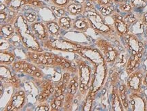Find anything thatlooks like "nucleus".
Masks as SVG:
<instances>
[{
    "label": "nucleus",
    "mask_w": 147,
    "mask_h": 111,
    "mask_svg": "<svg viewBox=\"0 0 147 111\" xmlns=\"http://www.w3.org/2000/svg\"><path fill=\"white\" fill-rule=\"evenodd\" d=\"M144 85H146L147 86V74L146 76L144 77Z\"/></svg>",
    "instance_id": "27"
},
{
    "label": "nucleus",
    "mask_w": 147,
    "mask_h": 111,
    "mask_svg": "<svg viewBox=\"0 0 147 111\" xmlns=\"http://www.w3.org/2000/svg\"><path fill=\"white\" fill-rule=\"evenodd\" d=\"M130 3L134 9H143L147 5L146 0H130Z\"/></svg>",
    "instance_id": "6"
},
{
    "label": "nucleus",
    "mask_w": 147,
    "mask_h": 111,
    "mask_svg": "<svg viewBox=\"0 0 147 111\" xmlns=\"http://www.w3.org/2000/svg\"><path fill=\"white\" fill-rule=\"evenodd\" d=\"M0 15H1V16H0V18H1V21H2L3 20H5L7 17L6 14H5V12H3L1 10V14H0Z\"/></svg>",
    "instance_id": "20"
},
{
    "label": "nucleus",
    "mask_w": 147,
    "mask_h": 111,
    "mask_svg": "<svg viewBox=\"0 0 147 111\" xmlns=\"http://www.w3.org/2000/svg\"><path fill=\"white\" fill-rule=\"evenodd\" d=\"M88 89V86L87 85H86V86H84V89H85V90H87Z\"/></svg>",
    "instance_id": "53"
},
{
    "label": "nucleus",
    "mask_w": 147,
    "mask_h": 111,
    "mask_svg": "<svg viewBox=\"0 0 147 111\" xmlns=\"http://www.w3.org/2000/svg\"><path fill=\"white\" fill-rule=\"evenodd\" d=\"M80 90H81V91H84V88H82V87H80Z\"/></svg>",
    "instance_id": "60"
},
{
    "label": "nucleus",
    "mask_w": 147,
    "mask_h": 111,
    "mask_svg": "<svg viewBox=\"0 0 147 111\" xmlns=\"http://www.w3.org/2000/svg\"><path fill=\"white\" fill-rule=\"evenodd\" d=\"M46 1H49V0H46Z\"/></svg>",
    "instance_id": "63"
},
{
    "label": "nucleus",
    "mask_w": 147,
    "mask_h": 111,
    "mask_svg": "<svg viewBox=\"0 0 147 111\" xmlns=\"http://www.w3.org/2000/svg\"><path fill=\"white\" fill-rule=\"evenodd\" d=\"M84 86H85V84H84V83H82V84H81V85H80V87H82V88H84Z\"/></svg>",
    "instance_id": "51"
},
{
    "label": "nucleus",
    "mask_w": 147,
    "mask_h": 111,
    "mask_svg": "<svg viewBox=\"0 0 147 111\" xmlns=\"http://www.w3.org/2000/svg\"><path fill=\"white\" fill-rule=\"evenodd\" d=\"M20 63H16L14 64V67H16V68H20Z\"/></svg>",
    "instance_id": "31"
},
{
    "label": "nucleus",
    "mask_w": 147,
    "mask_h": 111,
    "mask_svg": "<svg viewBox=\"0 0 147 111\" xmlns=\"http://www.w3.org/2000/svg\"><path fill=\"white\" fill-rule=\"evenodd\" d=\"M76 46L77 47V48H81V45H80V44H76Z\"/></svg>",
    "instance_id": "54"
},
{
    "label": "nucleus",
    "mask_w": 147,
    "mask_h": 111,
    "mask_svg": "<svg viewBox=\"0 0 147 111\" xmlns=\"http://www.w3.org/2000/svg\"><path fill=\"white\" fill-rule=\"evenodd\" d=\"M5 4L10 10H16L23 5H27V2L26 1V0H6Z\"/></svg>",
    "instance_id": "3"
},
{
    "label": "nucleus",
    "mask_w": 147,
    "mask_h": 111,
    "mask_svg": "<svg viewBox=\"0 0 147 111\" xmlns=\"http://www.w3.org/2000/svg\"><path fill=\"white\" fill-rule=\"evenodd\" d=\"M62 91L61 90H60V91H57V92H56V93H55V97H58V96H60V95H62Z\"/></svg>",
    "instance_id": "23"
},
{
    "label": "nucleus",
    "mask_w": 147,
    "mask_h": 111,
    "mask_svg": "<svg viewBox=\"0 0 147 111\" xmlns=\"http://www.w3.org/2000/svg\"><path fill=\"white\" fill-rule=\"evenodd\" d=\"M67 10L71 14L77 15L84 12V6L78 3H70L67 7Z\"/></svg>",
    "instance_id": "4"
},
{
    "label": "nucleus",
    "mask_w": 147,
    "mask_h": 111,
    "mask_svg": "<svg viewBox=\"0 0 147 111\" xmlns=\"http://www.w3.org/2000/svg\"><path fill=\"white\" fill-rule=\"evenodd\" d=\"M75 26L77 29H83L84 28L87 27L88 26V22L86 20H82V19H78L75 22Z\"/></svg>",
    "instance_id": "12"
},
{
    "label": "nucleus",
    "mask_w": 147,
    "mask_h": 111,
    "mask_svg": "<svg viewBox=\"0 0 147 111\" xmlns=\"http://www.w3.org/2000/svg\"><path fill=\"white\" fill-rule=\"evenodd\" d=\"M17 97H16V96H14V97H13V98H12V99H13V100H16V99H17Z\"/></svg>",
    "instance_id": "50"
},
{
    "label": "nucleus",
    "mask_w": 147,
    "mask_h": 111,
    "mask_svg": "<svg viewBox=\"0 0 147 111\" xmlns=\"http://www.w3.org/2000/svg\"><path fill=\"white\" fill-rule=\"evenodd\" d=\"M116 12L115 8L114 5H106V6H102L100 8V12L102 16H111L114 12Z\"/></svg>",
    "instance_id": "5"
},
{
    "label": "nucleus",
    "mask_w": 147,
    "mask_h": 111,
    "mask_svg": "<svg viewBox=\"0 0 147 111\" xmlns=\"http://www.w3.org/2000/svg\"><path fill=\"white\" fill-rule=\"evenodd\" d=\"M124 89H125V87H124L123 85H121V86L120 87H119V90H120V91H122V90Z\"/></svg>",
    "instance_id": "42"
},
{
    "label": "nucleus",
    "mask_w": 147,
    "mask_h": 111,
    "mask_svg": "<svg viewBox=\"0 0 147 111\" xmlns=\"http://www.w3.org/2000/svg\"><path fill=\"white\" fill-rule=\"evenodd\" d=\"M71 83L72 84H75V80H71Z\"/></svg>",
    "instance_id": "48"
},
{
    "label": "nucleus",
    "mask_w": 147,
    "mask_h": 111,
    "mask_svg": "<svg viewBox=\"0 0 147 111\" xmlns=\"http://www.w3.org/2000/svg\"><path fill=\"white\" fill-rule=\"evenodd\" d=\"M74 84H75V86H76V87H77V86H78V83H77V82H75V83Z\"/></svg>",
    "instance_id": "57"
},
{
    "label": "nucleus",
    "mask_w": 147,
    "mask_h": 111,
    "mask_svg": "<svg viewBox=\"0 0 147 111\" xmlns=\"http://www.w3.org/2000/svg\"><path fill=\"white\" fill-rule=\"evenodd\" d=\"M35 63H37V64H39V63H41V60L39 59H36L35 60Z\"/></svg>",
    "instance_id": "32"
},
{
    "label": "nucleus",
    "mask_w": 147,
    "mask_h": 111,
    "mask_svg": "<svg viewBox=\"0 0 147 111\" xmlns=\"http://www.w3.org/2000/svg\"><path fill=\"white\" fill-rule=\"evenodd\" d=\"M47 27H48V29L50 30V32H52V33H57L58 30H59V26L58 25L57 23L54 22H49L48 25H47Z\"/></svg>",
    "instance_id": "11"
},
{
    "label": "nucleus",
    "mask_w": 147,
    "mask_h": 111,
    "mask_svg": "<svg viewBox=\"0 0 147 111\" xmlns=\"http://www.w3.org/2000/svg\"><path fill=\"white\" fill-rule=\"evenodd\" d=\"M61 63H63L64 64H65V63H66V61H65V59H61Z\"/></svg>",
    "instance_id": "45"
},
{
    "label": "nucleus",
    "mask_w": 147,
    "mask_h": 111,
    "mask_svg": "<svg viewBox=\"0 0 147 111\" xmlns=\"http://www.w3.org/2000/svg\"><path fill=\"white\" fill-rule=\"evenodd\" d=\"M50 93H52V92L54 91V88L53 87H51L50 89Z\"/></svg>",
    "instance_id": "44"
},
{
    "label": "nucleus",
    "mask_w": 147,
    "mask_h": 111,
    "mask_svg": "<svg viewBox=\"0 0 147 111\" xmlns=\"http://www.w3.org/2000/svg\"><path fill=\"white\" fill-rule=\"evenodd\" d=\"M33 28L37 32H38L39 34H41V36L43 35H45V27L44 25L41 23H35L33 25Z\"/></svg>",
    "instance_id": "13"
},
{
    "label": "nucleus",
    "mask_w": 147,
    "mask_h": 111,
    "mask_svg": "<svg viewBox=\"0 0 147 111\" xmlns=\"http://www.w3.org/2000/svg\"><path fill=\"white\" fill-rule=\"evenodd\" d=\"M37 50H38L39 52H42L43 51V50L41 49V48H39V49H37Z\"/></svg>",
    "instance_id": "55"
},
{
    "label": "nucleus",
    "mask_w": 147,
    "mask_h": 111,
    "mask_svg": "<svg viewBox=\"0 0 147 111\" xmlns=\"http://www.w3.org/2000/svg\"><path fill=\"white\" fill-rule=\"evenodd\" d=\"M63 82V84H65L66 83H67V78H64Z\"/></svg>",
    "instance_id": "41"
},
{
    "label": "nucleus",
    "mask_w": 147,
    "mask_h": 111,
    "mask_svg": "<svg viewBox=\"0 0 147 111\" xmlns=\"http://www.w3.org/2000/svg\"><path fill=\"white\" fill-rule=\"evenodd\" d=\"M24 16H25V18H27V20H28V21H29L31 22H33L35 21V18H36V14L33 12L27 13V14H26Z\"/></svg>",
    "instance_id": "16"
},
{
    "label": "nucleus",
    "mask_w": 147,
    "mask_h": 111,
    "mask_svg": "<svg viewBox=\"0 0 147 111\" xmlns=\"http://www.w3.org/2000/svg\"><path fill=\"white\" fill-rule=\"evenodd\" d=\"M55 61H56V62L57 63H61V59H60V58H57V57H56L55 58Z\"/></svg>",
    "instance_id": "25"
},
{
    "label": "nucleus",
    "mask_w": 147,
    "mask_h": 111,
    "mask_svg": "<svg viewBox=\"0 0 147 111\" xmlns=\"http://www.w3.org/2000/svg\"><path fill=\"white\" fill-rule=\"evenodd\" d=\"M146 33H147V25L146 26Z\"/></svg>",
    "instance_id": "62"
},
{
    "label": "nucleus",
    "mask_w": 147,
    "mask_h": 111,
    "mask_svg": "<svg viewBox=\"0 0 147 111\" xmlns=\"http://www.w3.org/2000/svg\"><path fill=\"white\" fill-rule=\"evenodd\" d=\"M64 66H65V67H67V68H69V67H71V64L69 63L66 62V63H65V65H64Z\"/></svg>",
    "instance_id": "26"
},
{
    "label": "nucleus",
    "mask_w": 147,
    "mask_h": 111,
    "mask_svg": "<svg viewBox=\"0 0 147 111\" xmlns=\"http://www.w3.org/2000/svg\"><path fill=\"white\" fill-rule=\"evenodd\" d=\"M69 78V74H67V73H65V74H64L63 75V78Z\"/></svg>",
    "instance_id": "28"
},
{
    "label": "nucleus",
    "mask_w": 147,
    "mask_h": 111,
    "mask_svg": "<svg viewBox=\"0 0 147 111\" xmlns=\"http://www.w3.org/2000/svg\"><path fill=\"white\" fill-rule=\"evenodd\" d=\"M37 57H38V55H37V54H33V59H36Z\"/></svg>",
    "instance_id": "36"
},
{
    "label": "nucleus",
    "mask_w": 147,
    "mask_h": 111,
    "mask_svg": "<svg viewBox=\"0 0 147 111\" xmlns=\"http://www.w3.org/2000/svg\"><path fill=\"white\" fill-rule=\"evenodd\" d=\"M40 108H39V107H37V108H36V110L37 111H38V110H40V109H39Z\"/></svg>",
    "instance_id": "58"
},
{
    "label": "nucleus",
    "mask_w": 147,
    "mask_h": 111,
    "mask_svg": "<svg viewBox=\"0 0 147 111\" xmlns=\"http://www.w3.org/2000/svg\"><path fill=\"white\" fill-rule=\"evenodd\" d=\"M141 20H142V22L144 23L145 27H146L147 25V12H144V14L142 15V16H141Z\"/></svg>",
    "instance_id": "18"
},
{
    "label": "nucleus",
    "mask_w": 147,
    "mask_h": 111,
    "mask_svg": "<svg viewBox=\"0 0 147 111\" xmlns=\"http://www.w3.org/2000/svg\"><path fill=\"white\" fill-rule=\"evenodd\" d=\"M133 7L131 6L130 1L129 2H124L118 5V10L125 13H130L133 10Z\"/></svg>",
    "instance_id": "7"
},
{
    "label": "nucleus",
    "mask_w": 147,
    "mask_h": 111,
    "mask_svg": "<svg viewBox=\"0 0 147 111\" xmlns=\"http://www.w3.org/2000/svg\"><path fill=\"white\" fill-rule=\"evenodd\" d=\"M90 1L92 2H94V1H97V0H90Z\"/></svg>",
    "instance_id": "56"
},
{
    "label": "nucleus",
    "mask_w": 147,
    "mask_h": 111,
    "mask_svg": "<svg viewBox=\"0 0 147 111\" xmlns=\"http://www.w3.org/2000/svg\"><path fill=\"white\" fill-rule=\"evenodd\" d=\"M64 95H60V96H58V97H57V99H59V100H63V99H64Z\"/></svg>",
    "instance_id": "30"
},
{
    "label": "nucleus",
    "mask_w": 147,
    "mask_h": 111,
    "mask_svg": "<svg viewBox=\"0 0 147 111\" xmlns=\"http://www.w3.org/2000/svg\"><path fill=\"white\" fill-rule=\"evenodd\" d=\"M123 19L127 23L129 24V25L133 24L137 20V18L136 17V15L132 12L128 13L123 17Z\"/></svg>",
    "instance_id": "8"
},
{
    "label": "nucleus",
    "mask_w": 147,
    "mask_h": 111,
    "mask_svg": "<svg viewBox=\"0 0 147 111\" xmlns=\"http://www.w3.org/2000/svg\"><path fill=\"white\" fill-rule=\"evenodd\" d=\"M53 63V59L51 57H49L48 58V63H49V64H51V63Z\"/></svg>",
    "instance_id": "24"
},
{
    "label": "nucleus",
    "mask_w": 147,
    "mask_h": 111,
    "mask_svg": "<svg viewBox=\"0 0 147 111\" xmlns=\"http://www.w3.org/2000/svg\"><path fill=\"white\" fill-rule=\"evenodd\" d=\"M2 31L3 32H4V34L5 35H10L12 33V28L11 27V25H7L3 26L2 27Z\"/></svg>",
    "instance_id": "17"
},
{
    "label": "nucleus",
    "mask_w": 147,
    "mask_h": 111,
    "mask_svg": "<svg viewBox=\"0 0 147 111\" xmlns=\"http://www.w3.org/2000/svg\"><path fill=\"white\" fill-rule=\"evenodd\" d=\"M50 57L51 58H52V59H55V58H56V57H55V55H54V54H51V56H50Z\"/></svg>",
    "instance_id": "43"
},
{
    "label": "nucleus",
    "mask_w": 147,
    "mask_h": 111,
    "mask_svg": "<svg viewBox=\"0 0 147 111\" xmlns=\"http://www.w3.org/2000/svg\"><path fill=\"white\" fill-rule=\"evenodd\" d=\"M143 77V74L141 72L134 73L129 76L127 80V85L130 89L134 91H138L141 85V80Z\"/></svg>",
    "instance_id": "2"
},
{
    "label": "nucleus",
    "mask_w": 147,
    "mask_h": 111,
    "mask_svg": "<svg viewBox=\"0 0 147 111\" xmlns=\"http://www.w3.org/2000/svg\"><path fill=\"white\" fill-rule=\"evenodd\" d=\"M24 69H25V72L28 73V74H32V72H33V70L29 67H26V68H24Z\"/></svg>",
    "instance_id": "21"
},
{
    "label": "nucleus",
    "mask_w": 147,
    "mask_h": 111,
    "mask_svg": "<svg viewBox=\"0 0 147 111\" xmlns=\"http://www.w3.org/2000/svg\"><path fill=\"white\" fill-rule=\"evenodd\" d=\"M59 24L62 27L65 28H69L71 24L70 18H69L68 16H62L59 20Z\"/></svg>",
    "instance_id": "10"
},
{
    "label": "nucleus",
    "mask_w": 147,
    "mask_h": 111,
    "mask_svg": "<svg viewBox=\"0 0 147 111\" xmlns=\"http://www.w3.org/2000/svg\"><path fill=\"white\" fill-rule=\"evenodd\" d=\"M35 75L37 77H40L41 76V73L39 72H35Z\"/></svg>",
    "instance_id": "35"
},
{
    "label": "nucleus",
    "mask_w": 147,
    "mask_h": 111,
    "mask_svg": "<svg viewBox=\"0 0 147 111\" xmlns=\"http://www.w3.org/2000/svg\"><path fill=\"white\" fill-rule=\"evenodd\" d=\"M130 1V0H113V2L115 4H120V3H124V2H127V1Z\"/></svg>",
    "instance_id": "19"
},
{
    "label": "nucleus",
    "mask_w": 147,
    "mask_h": 111,
    "mask_svg": "<svg viewBox=\"0 0 147 111\" xmlns=\"http://www.w3.org/2000/svg\"><path fill=\"white\" fill-rule=\"evenodd\" d=\"M71 66H72V67H75V64H74V63H71Z\"/></svg>",
    "instance_id": "59"
},
{
    "label": "nucleus",
    "mask_w": 147,
    "mask_h": 111,
    "mask_svg": "<svg viewBox=\"0 0 147 111\" xmlns=\"http://www.w3.org/2000/svg\"><path fill=\"white\" fill-rule=\"evenodd\" d=\"M12 104H10V105H9L8 106H7V110H12Z\"/></svg>",
    "instance_id": "34"
},
{
    "label": "nucleus",
    "mask_w": 147,
    "mask_h": 111,
    "mask_svg": "<svg viewBox=\"0 0 147 111\" xmlns=\"http://www.w3.org/2000/svg\"><path fill=\"white\" fill-rule=\"evenodd\" d=\"M54 5L61 7H67L71 2V0H51Z\"/></svg>",
    "instance_id": "9"
},
{
    "label": "nucleus",
    "mask_w": 147,
    "mask_h": 111,
    "mask_svg": "<svg viewBox=\"0 0 147 111\" xmlns=\"http://www.w3.org/2000/svg\"><path fill=\"white\" fill-rule=\"evenodd\" d=\"M54 102L56 103V104L57 105V106H60V104H61V100H59V99H55V100H54Z\"/></svg>",
    "instance_id": "22"
},
{
    "label": "nucleus",
    "mask_w": 147,
    "mask_h": 111,
    "mask_svg": "<svg viewBox=\"0 0 147 111\" xmlns=\"http://www.w3.org/2000/svg\"><path fill=\"white\" fill-rule=\"evenodd\" d=\"M97 3L100 5L102 6H106V5H114L113 0H97Z\"/></svg>",
    "instance_id": "15"
},
{
    "label": "nucleus",
    "mask_w": 147,
    "mask_h": 111,
    "mask_svg": "<svg viewBox=\"0 0 147 111\" xmlns=\"http://www.w3.org/2000/svg\"><path fill=\"white\" fill-rule=\"evenodd\" d=\"M19 95H24V92L23 91H20L19 92Z\"/></svg>",
    "instance_id": "46"
},
{
    "label": "nucleus",
    "mask_w": 147,
    "mask_h": 111,
    "mask_svg": "<svg viewBox=\"0 0 147 111\" xmlns=\"http://www.w3.org/2000/svg\"><path fill=\"white\" fill-rule=\"evenodd\" d=\"M51 106H52V108H56V106H57V105H56V103L54 101V102L52 103V105H51Z\"/></svg>",
    "instance_id": "29"
},
{
    "label": "nucleus",
    "mask_w": 147,
    "mask_h": 111,
    "mask_svg": "<svg viewBox=\"0 0 147 111\" xmlns=\"http://www.w3.org/2000/svg\"><path fill=\"white\" fill-rule=\"evenodd\" d=\"M51 9H52V10H53L56 15H57V16H62V15L65 14V10L63 9V7L53 5V6L51 7Z\"/></svg>",
    "instance_id": "14"
},
{
    "label": "nucleus",
    "mask_w": 147,
    "mask_h": 111,
    "mask_svg": "<svg viewBox=\"0 0 147 111\" xmlns=\"http://www.w3.org/2000/svg\"><path fill=\"white\" fill-rule=\"evenodd\" d=\"M17 81L16 80V79L15 78H14V77H13V78L11 79V82H14V83H15V82H16Z\"/></svg>",
    "instance_id": "38"
},
{
    "label": "nucleus",
    "mask_w": 147,
    "mask_h": 111,
    "mask_svg": "<svg viewBox=\"0 0 147 111\" xmlns=\"http://www.w3.org/2000/svg\"><path fill=\"white\" fill-rule=\"evenodd\" d=\"M63 84H63V82H60V83H59V84H58V86H60L61 85H63Z\"/></svg>",
    "instance_id": "52"
},
{
    "label": "nucleus",
    "mask_w": 147,
    "mask_h": 111,
    "mask_svg": "<svg viewBox=\"0 0 147 111\" xmlns=\"http://www.w3.org/2000/svg\"><path fill=\"white\" fill-rule=\"evenodd\" d=\"M39 99H40V100H41V99H44V96H43L42 94H41V95H39Z\"/></svg>",
    "instance_id": "39"
},
{
    "label": "nucleus",
    "mask_w": 147,
    "mask_h": 111,
    "mask_svg": "<svg viewBox=\"0 0 147 111\" xmlns=\"http://www.w3.org/2000/svg\"><path fill=\"white\" fill-rule=\"evenodd\" d=\"M71 93H72L73 94H75V93H76V89H74V90H72V92H71Z\"/></svg>",
    "instance_id": "49"
},
{
    "label": "nucleus",
    "mask_w": 147,
    "mask_h": 111,
    "mask_svg": "<svg viewBox=\"0 0 147 111\" xmlns=\"http://www.w3.org/2000/svg\"><path fill=\"white\" fill-rule=\"evenodd\" d=\"M13 60H14V57L12 56V57L10 58V61H9V63H11V62H12Z\"/></svg>",
    "instance_id": "40"
},
{
    "label": "nucleus",
    "mask_w": 147,
    "mask_h": 111,
    "mask_svg": "<svg viewBox=\"0 0 147 111\" xmlns=\"http://www.w3.org/2000/svg\"><path fill=\"white\" fill-rule=\"evenodd\" d=\"M146 1H147V0H146Z\"/></svg>",
    "instance_id": "64"
},
{
    "label": "nucleus",
    "mask_w": 147,
    "mask_h": 111,
    "mask_svg": "<svg viewBox=\"0 0 147 111\" xmlns=\"http://www.w3.org/2000/svg\"><path fill=\"white\" fill-rule=\"evenodd\" d=\"M44 110H45V111L48 110H49V109H48V106H44Z\"/></svg>",
    "instance_id": "47"
},
{
    "label": "nucleus",
    "mask_w": 147,
    "mask_h": 111,
    "mask_svg": "<svg viewBox=\"0 0 147 111\" xmlns=\"http://www.w3.org/2000/svg\"><path fill=\"white\" fill-rule=\"evenodd\" d=\"M74 102H75V103H77V99H75V100L74 101Z\"/></svg>",
    "instance_id": "61"
},
{
    "label": "nucleus",
    "mask_w": 147,
    "mask_h": 111,
    "mask_svg": "<svg viewBox=\"0 0 147 111\" xmlns=\"http://www.w3.org/2000/svg\"><path fill=\"white\" fill-rule=\"evenodd\" d=\"M5 5H3V4H1V7H0V10H3V9H5Z\"/></svg>",
    "instance_id": "37"
},
{
    "label": "nucleus",
    "mask_w": 147,
    "mask_h": 111,
    "mask_svg": "<svg viewBox=\"0 0 147 111\" xmlns=\"http://www.w3.org/2000/svg\"><path fill=\"white\" fill-rule=\"evenodd\" d=\"M29 67L30 68H31L33 71H36V70H37L36 67H35V66H32V65H31V66H29Z\"/></svg>",
    "instance_id": "33"
},
{
    "label": "nucleus",
    "mask_w": 147,
    "mask_h": 111,
    "mask_svg": "<svg viewBox=\"0 0 147 111\" xmlns=\"http://www.w3.org/2000/svg\"><path fill=\"white\" fill-rule=\"evenodd\" d=\"M114 22L115 29L121 35H125L129 32V25L123 19V17L119 14L117 11L111 15Z\"/></svg>",
    "instance_id": "1"
}]
</instances>
